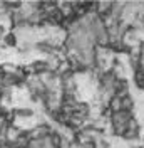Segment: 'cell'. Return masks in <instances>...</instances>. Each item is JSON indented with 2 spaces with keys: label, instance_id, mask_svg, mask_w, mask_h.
I'll return each instance as SVG.
<instances>
[{
  "label": "cell",
  "instance_id": "obj_1",
  "mask_svg": "<svg viewBox=\"0 0 144 148\" xmlns=\"http://www.w3.org/2000/svg\"><path fill=\"white\" fill-rule=\"evenodd\" d=\"M109 121H111V128L114 131V135L122 138L134 121V113L124 110L114 111V113H109Z\"/></svg>",
  "mask_w": 144,
  "mask_h": 148
},
{
  "label": "cell",
  "instance_id": "obj_2",
  "mask_svg": "<svg viewBox=\"0 0 144 148\" xmlns=\"http://www.w3.org/2000/svg\"><path fill=\"white\" fill-rule=\"evenodd\" d=\"M134 84L137 86V89L144 91V71H139V69L134 71Z\"/></svg>",
  "mask_w": 144,
  "mask_h": 148
}]
</instances>
